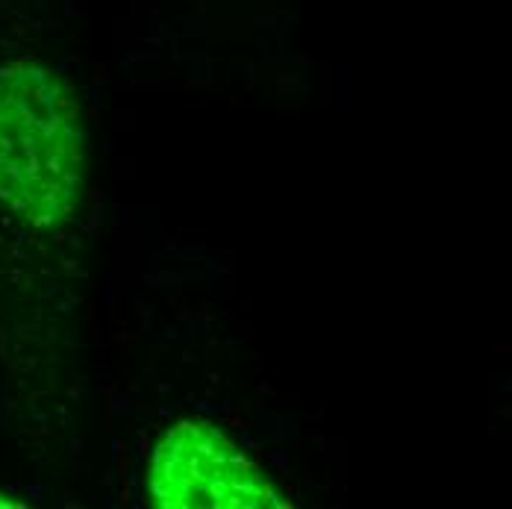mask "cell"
<instances>
[{
	"label": "cell",
	"instance_id": "obj_1",
	"mask_svg": "<svg viewBox=\"0 0 512 509\" xmlns=\"http://www.w3.org/2000/svg\"><path fill=\"white\" fill-rule=\"evenodd\" d=\"M86 130L65 80L42 62L0 65V206L51 230L86 189Z\"/></svg>",
	"mask_w": 512,
	"mask_h": 509
},
{
	"label": "cell",
	"instance_id": "obj_2",
	"mask_svg": "<svg viewBox=\"0 0 512 509\" xmlns=\"http://www.w3.org/2000/svg\"><path fill=\"white\" fill-rule=\"evenodd\" d=\"M148 495L159 509L286 507L254 459L204 421H180L159 439Z\"/></svg>",
	"mask_w": 512,
	"mask_h": 509
}]
</instances>
